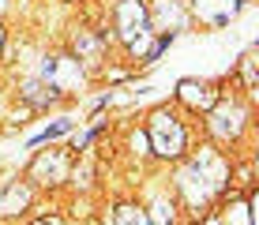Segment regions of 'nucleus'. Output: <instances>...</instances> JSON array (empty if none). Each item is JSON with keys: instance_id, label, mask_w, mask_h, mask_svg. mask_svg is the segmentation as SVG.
Listing matches in <instances>:
<instances>
[{"instance_id": "5", "label": "nucleus", "mask_w": 259, "mask_h": 225, "mask_svg": "<svg viewBox=\"0 0 259 225\" xmlns=\"http://www.w3.org/2000/svg\"><path fill=\"white\" fill-rule=\"evenodd\" d=\"M210 128L222 135V139H233V135H240V128H244V109L240 105H222L218 113H214Z\"/></svg>"}, {"instance_id": "16", "label": "nucleus", "mask_w": 259, "mask_h": 225, "mask_svg": "<svg viewBox=\"0 0 259 225\" xmlns=\"http://www.w3.org/2000/svg\"><path fill=\"white\" fill-rule=\"evenodd\" d=\"M4 8H8V0H0V15H4Z\"/></svg>"}, {"instance_id": "15", "label": "nucleus", "mask_w": 259, "mask_h": 225, "mask_svg": "<svg viewBox=\"0 0 259 225\" xmlns=\"http://www.w3.org/2000/svg\"><path fill=\"white\" fill-rule=\"evenodd\" d=\"M0 49H4V26H0Z\"/></svg>"}, {"instance_id": "2", "label": "nucleus", "mask_w": 259, "mask_h": 225, "mask_svg": "<svg viewBox=\"0 0 259 225\" xmlns=\"http://www.w3.org/2000/svg\"><path fill=\"white\" fill-rule=\"evenodd\" d=\"M113 19H117V34L124 45H132V53H147V34H150V12L143 0H120L117 12H113Z\"/></svg>"}, {"instance_id": "6", "label": "nucleus", "mask_w": 259, "mask_h": 225, "mask_svg": "<svg viewBox=\"0 0 259 225\" xmlns=\"http://www.w3.org/2000/svg\"><path fill=\"white\" fill-rule=\"evenodd\" d=\"M177 94H181V102L192 105V109H210V105L218 102V94H214L207 83H192V79H184V83L177 86Z\"/></svg>"}, {"instance_id": "1", "label": "nucleus", "mask_w": 259, "mask_h": 225, "mask_svg": "<svg viewBox=\"0 0 259 225\" xmlns=\"http://www.w3.org/2000/svg\"><path fill=\"white\" fill-rule=\"evenodd\" d=\"M147 147L154 150L158 158H181V154H184V147H188V135H184L181 120H177L169 109H158L154 116H150Z\"/></svg>"}, {"instance_id": "3", "label": "nucleus", "mask_w": 259, "mask_h": 225, "mask_svg": "<svg viewBox=\"0 0 259 225\" xmlns=\"http://www.w3.org/2000/svg\"><path fill=\"white\" fill-rule=\"evenodd\" d=\"M83 79V71H79V60H71V57H53L41 64V83H49L53 90H68L71 83H79Z\"/></svg>"}, {"instance_id": "13", "label": "nucleus", "mask_w": 259, "mask_h": 225, "mask_svg": "<svg viewBox=\"0 0 259 225\" xmlns=\"http://www.w3.org/2000/svg\"><path fill=\"white\" fill-rule=\"evenodd\" d=\"M169 221H173V210H169L165 203H158V206H154V218H150L147 225H169Z\"/></svg>"}, {"instance_id": "8", "label": "nucleus", "mask_w": 259, "mask_h": 225, "mask_svg": "<svg viewBox=\"0 0 259 225\" xmlns=\"http://www.w3.org/2000/svg\"><path fill=\"white\" fill-rule=\"evenodd\" d=\"M184 19H188V15H184L173 0H154V19H147V23H158V26L173 23V30H184Z\"/></svg>"}, {"instance_id": "4", "label": "nucleus", "mask_w": 259, "mask_h": 225, "mask_svg": "<svg viewBox=\"0 0 259 225\" xmlns=\"http://www.w3.org/2000/svg\"><path fill=\"white\" fill-rule=\"evenodd\" d=\"M192 12L199 15L203 23L222 26V23L229 19V15L237 12V0H192Z\"/></svg>"}, {"instance_id": "9", "label": "nucleus", "mask_w": 259, "mask_h": 225, "mask_svg": "<svg viewBox=\"0 0 259 225\" xmlns=\"http://www.w3.org/2000/svg\"><path fill=\"white\" fill-rule=\"evenodd\" d=\"M23 98L30 105H49V102H57V90H53L49 83H41V79H30V83H23Z\"/></svg>"}, {"instance_id": "10", "label": "nucleus", "mask_w": 259, "mask_h": 225, "mask_svg": "<svg viewBox=\"0 0 259 225\" xmlns=\"http://www.w3.org/2000/svg\"><path fill=\"white\" fill-rule=\"evenodd\" d=\"M113 225H147V210L136 203H120L113 214Z\"/></svg>"}, {"instance_id": "14", "label": "nucleus", "mask_w": 259, "mask_h": 225, "mask_svg": "<svg viewBox=\"0 0 259 225\" xmlns=\"http://www.w3.org/2000/svg\"><path fill=\"white\" fill-rule=\"evenodd\" d=\"M30 225H57V221H30Z\"/></svg>"}, {"instance_id": "7", "label": "nucleus", "mask_w": 259, "mask_h": 225, "mask_svg": "<svg viewBox=\"0 0 259 225\" xmlns=\"http://www.w3.org/2000/svg\"><path fill=\"white\" fill-rule=\"evenodd\" d=\"M26 203H30V188L19 184V180H15V184H8L4 192H0V214H19Z\"/></svg>"}, {"instance_id": "12", "label": "nucleus", "mask_w": 259, "mask_h": 225, "mask_svg": "<svg viewBox=\"0 0 259 225\" xmlns=\"http://www.w3.org/2000/svg\"><path fill=\"white\" fill-rule=\"evenodd\" d=\"M71 131V120H57V124H49V128H41L38 135H34V143H46V139H57V135H64Z\"/></svg>"}, {"instance_id": "11", "label": "nucleus", "mask_w": 259, "mask_h": 225, "mask_svg": "<svg viewBox=\"0 0 259 225\" xmlns=\"http://www.w3.org/2000/svg\"><path fill=\"white\" fill-rule=\"evenodd\" d=\"M75 53H79V57H83V53L94 57V53H98V38H91L87 30H75Z\"/></svg>"}]
</instances>
